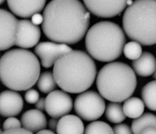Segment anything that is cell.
<instances>
[{
    "label": "cell",
    "instance_id": "2",
    "mask_svg": "<svg viewBox=\"0 0 156 134\" xmlns=\"http://www.w3.org/2000/svg\"><path fill=\"white\" fill-rule=\"evenodd\" d=\"M53 73L57 84L64 91L81 93L93 84L97 68L94 61L87 53L72 50L57 60Z\"/></svg>",
    "mask_w": 156,
    "mask_h": 134
},
{
    "label": "cell",
    "instance_id": "3",
    "mask_svg": "<svg viewBox=\"0 0 156 134\" xmlns=\"http://www.w3.org/2000/svg\"><path fill=\"white\" fill-rule=\"evenodd\" d=\"M40 71L37 57L27 49H11L0 59V80L5 87L13 90L31 89L36 83Z\"/></svg>",
    "mask_w": 156,
    "mask_h": 134
},
{
    "label": "cell",
    "instance_id": "9",
    "mask_svg": "<svg viewBox=\"0 0 156 134\" xmlns=\"http://www.w3.org/2000/svg\"><path fill=\"white\" fill-rule=\"evenodd\" d=\"M18 21L12 13L0 9V51L7 50L15 45Z\"/></svg>",
    "mask_w": 156,
    "mask_h": 134
},
{
    "label": "cell",
    "instance_id": "31",
    "mask_svg": "<svg viewBox=\"0 0 156 134\" xmlns=\"http://www.w3.org/2000/svg\"><path fill=\"white\" fill-rule=\"evenodd\" d=\"M35 107L37 110L43 111L45 110V99L44 98H39L35 103Z\"/></svg>",
    "mask_w": 156,
    "mask_h": 134
},
{
    "label": "cell",
    "instance_id": "34",
    "mask_svg": "<svg viewBox=\"0 0 156 134\" xmlns=\"http://www.w3.org/2000/svg\"><path fill=\"white\" fill-rule=\"evenodd\" d=\"M133 0H127L126 1V5L130 6V5H131L133 4Z\"/></svg>",
    "mask_w": 156,
    "mask_h": 134
},
{
    "label": "cell",
    "instance_id": "1",
    "mask_svg": "<svg viewBox=\"0 0 156 134\" xmlns=\"http://www.w3.org/2000/svg\"><path fill=\"white\" fill-rule=\"evenodd\" d=\"M42 29L51 41L75 44L86 34L90 13L79 0H52L43 12Z\"/></svg>",
    "mask_w": 156,
    "mask_h": 134
},
{
    "label": "cell",
    "instance_id": "12",
    "mask_svg": "<svg viewBox=\"0 0 156 134\" xmlns=\"http://www.w3.org/2000/svg\"><path fill=\"white\" fill-rule=\"evenodd\" d=\"M41 34L39 26L34 24L30 20H19L15 45L21 48H32L37 44Z\"/></svg>",
    "mask_w": 156,
    "mask_h": 134
},
{
    "label": "cell",
    "instance_id": "32",
    "mask_svg": "<svg viewBox=\"0 0 156 134\" xmlns=\"http://www.w3.org/2000/svg\"><path fill=\"white\" fill-rule=\"evenodd\" d=\"M141 134H156V128L155 127H148L144 130Z\"/></svg>",
    "mask_w": 156,
    "mask_h": 134
},
{
    "label": "cell",
    "instance_id": "7",
    "mask_svg": "<svg viewBox=\"0 0 156 134\" xmlns=\"http://www.w3.org/2000/svg\"><path fill=\"white\" fill-rule=\"evenodd\" d=\"M76 113L81 119L93 122L105 112V103L101 94L95 91H85L77 96L74 103Z\"/></svg>",
    "mask_w": 156,
    "mask_h": 134
},
{
    "label": "cell",
    "instance_id": "14",
    "mask_svg": "<svg viewBox=\"0 0 156 134\" xmlns=\"http://www.w3.org/2000/svg\"><path fill=\"white\" fill-rule=\"evenodd\" d=\"M46 0H7L11 12L22 18H30L34 14L41 12Z\"/></svg>",
    "mask_w": 156,
    "mask_h": 134
},
{
    "label": "cell",
    "instance_id": "24",
    "mask_svg": "<svg viewBox=\"0 0 156 134\" xmlns=\"http://www.w3.org/2000/svg\"><path fill=\"white\" fill-rule=\"evenodd\" d=\"M123 51L126 58L133 60L139 58L143 53L141 44L136 41H132L125 45Z\"/></svg>",
    "mask_w": 156,
    "mask_h": 134
},
{
    "label": "cell",
    "instance_id": "25",
    "mask_svg": "<svg viewBox=\"0 0 156 134\" xmlns=\"http://www.w3.org/2000/svg\"><path fill=\"white\" fill-rule=\"evenodd\" d=\"M21 126V122L19 120L14 117H10L5 121L3 124V129L4 131H5L13 128H20Z\"/></svg>",
    "mask_w": 156,
    "mask_h": 134
},
{
    "label": "cell",
    "instance_id": "27",
    "mask_svg": "<svg viewBox=\"0 0 156 134\" xmlns=\"http://www.w3.org/2000/svg\"><path fill=\"white\" fill-rule=\"evenodd\" d=\"M114 134H133L132 128L126 124H119L113 128Z\"/></svg>",
    "mask_w": 156,
    "mask_h": 134
},
{
    "label": "cell",
    "instance_id": "15",
    "mask_svg": "<svg viewBox=\"0 0 156 134\" xmlns=\"http://www.w3.org/2000/svg\"><path fill=\"white\" fill-rule=\"evenodd\" d=\"M20 122L23 128L33 133L45 130L48 125L45 115L37 109L28 110L24 113L21 116Z\"/></svg>",
    "mask_w": 156,
    "mask_h": 134
},
{
    "label": "cell",
    "instance_id": "35",
    "mask_svg": "<svg viewBox=\"0 0 156 134\" xmlns=\"http://www.w3.org/2000/svg\"><path fill=\"white\" fill-rule=\"evenodd\" d=\"M153 78H154V79H156V70H155V71L154 72V73H153Z\"/></svg>",
    "mask_w": 156,
    "mask_h": 134
},
{
    "label": "cell",
    "instance_id": "19",
    "mask_svg": "<svg viewBox=\"0 0 156 134\" xmlns=\"http://www.w3.org/2000/svg\"><path fill=\"white\" fill-rule=\"evenodd\" d=\"M156 128V116L151 113H145L133 121L132 129L133 134H141L148 127Z\"/></svg>",
    "mask_w": 156,
    "mask_h": 134
},
{
    "label": "cell",
    "instance_id": "22",
    "mask_svg": "<svg viewBox=\"0 0 156 134\" xmlns=\"http://www.w3.org/2000/svg\"><path fill=\"white\" fill-rule=\"evenodd\" d=\"M37 83L39 90L45 94L55 90L57 85L54 74L50 71L44 72L40 74Z\"/></svg>",
    "mask_w": 156,
    "mask_h": 134
},
{
    "label": "cell",
    "instance_id": "23",
    "mask_svg": "<svg viewBox=\"0 0 156 134\" xmlns=\"http://www.w3.org/2000/svg\"><path fill=\"white\" fill-rule=\"evenodd\" d=\"M83 134H114L109 125L101 121L90 123L84 129Z\"/></svg>",
    "mask_w": 156,
    "mask_h": 134
},
{
    "label": "cell",
    "instance_id": "28",
    "mask_svg": "<svg viewBox=\"0 0 156 134\" xmlns=\"http://www.w3.org/2000/svg\"><path fill=\"white\" fill-rule=\"evenodd\" d=\"M1 134H33V133L23 128H16L5 130Z\"/></svg>",
    "mask_w": 156,
    "mask_h": 134
},
{
    "label": "cell",
    "instance_id": "29",
    "mask_svg": "<svg viewBox=\"0 0 156 134\" xmlns=\"http://www.w3.org/2000/svg\"><path fill=\"white\" fill-rule=\"evenodd\" d=\"M58 119L57 118H52L49 119L48 123V128L49 130L53 132H56L57 127L58 123Z\"/></svg>",
    "mask_w": 156,
    "mask_h": 134
},
{
    "label": "cell",
    "instance_id": "26",
    "mask_svg": "<svg viewBox=\"0 0 156 134\" xmlns=\"http://www.w3.org/2000/svg\"><path fill=\"white\" fill-rule=\"evenodd\" d=\"M39 99V93L34 89H29L25 94L26 101L30 104H34Z\"/></svg>",
    "mask_w": 156,
    "mask_h": 134
},
{
    "label": "cell",
    "instance_id": "10",
    "mask_svg": "<svg viewBox=\"0 0 156 134\" xmlns=\"http://www.w3.org/2000/svg\"><path fill=\"white\" fill-rule=\"evenodd\" d=\"M127 0H83L86 8L93 14L102 18H111L125 9Z\"/></svg>",
    "mask_w": 156,
    "mask_h": 134
},
{
    "label": "cell",
    "instance_id": "37",
    "mask_svg": "<svg viewBox=\"0 0 156 134\" xmlns=\"http://www.w3.org/2000/svg\"><path fill=\"white\" fill-rule=\"evenodd\" d=\"M2 130H1V129H0V134H2Z\"/></svg>",
    "mask_w": 156,
    "mask_h": 134
},
{
    "label": "cell",
    "instance_id": "33",
    "mask_svg": "<svg viewBox=\"0 0 156 134\" xmlns=\"http://www.w3.org/2000/svg\"><path fill=\"white\" fill-rule=\"evenodd\" d=\"M36 134H56L55 132H52L49 130H43L38 132L36 133Z\"/></svg>",
    "mask_w": 156,
    "mask_h": 134
},
{
    "label": "cell",
    "instance_id": "11",
    "mask_svg": "<svg viewBox=\"0 0 156 134\" xmlns=\"http://www.w3.org/2000/svg\"><path fill=\"white\" fill-rule=\"evenodd\" d=\"M71 50L72 48L67 44L50 42H41L34 48L35 53L41 60L42 66L47 69L53 66L61 56Z\"/></svg>",
    "mask_w": 156,
    "mask_h": 134
},
{
    "label": "cell",
    "instance_id": "21",
    "mask_svg": "<svg viewBox=\"0 0 156 134\" xmlns=\"http://www.w3.org/2000/svg\"><path fill=\"white\" fill-rule=\"evenodd\" d=\"M142 98L147 107L156 111V80L147 83L142 89Z\"/></svg>",
    "mask_w": 156,
    "mask_h": 134
},
{
    "label": "cell",
    "instance_id": "30",
    "mask_svg": "<svg viewBox=\"0 0 156 134\" xmlns=\"http://www.w3.org/2000/svg\"><path fill=\"white\" fill-rule=\"evenodd\" d=\"M43 21H44L43 16L40 14L39 13L34 14L32 16V21L31 22L35 25H39L43 23Z\"/></svg>",
    "mask_w": 156,
    "mask_h": 134
},
{
    "label": "cell",
    "instance_id": "6",
    "mask_svg": "<svg viewBox=\"0 0 156 134\" xmlns=\"http://www.w3.org/2000/svg\"><path fill=\"white\" fill-rule=\"evenodd\" d=\"M125 33L144 46L156 44V0H136L126 10L122 19Z\"/></svg>",
    "mask_w": 156,
    "mask_h": 134
},
{
    "label": "cell",
    "instance_id": "13",
    "mask_svg": "<svg viewBox=\"0 0 156 134\" xmlns=\"http://www.w3.org/2000/svg\"><path fill=\"white\" fill-rule=\"evenodd\" d=\"M23 100L14 91H3L0 93V115L4 117L17 116L23 110Z\"/></svg>",
    "mask_w": 156,
    "mask_h": 134
},
{
    "label": "cell",
    "instance_id": "36",
    "mask_svg": "<svg viewBox=\"0 0 156 134\" xmlns=\"http://www.w3.org/2000/svg\"><path fill=\"white\" fill-rule=\"evenodd\" d=\"M5 2V0H0V5L2 4Z\"/></svg>",
    "mask_w": 156,
    "mask_h": 134
},
{
    "label": "cell",
    "instance_id": "5",
    "mask_svg": "<svg viewBox=\"0 0 156 134\" xmlns=\"http://www.w3.org/2000/svg\"><path fill=\"white\" fill-rule=\"evenodd\" d=\"M137 85L136 75L131 67L124 63L114 62L105 65L96 78V86L103 98L121 103L130 98Z\"/></svg>",
    "mask_w": 156,
    "mask_h": 134
},
{
    "label": "cell",
    "instance_id": "8",
    "mask_svg": "<svg viewBox=\"0 0 156 134\" xmlns=\"http://www.w3.org/2000/svg\"><path fill=\"white\" fill-rule=\"evenodd\" d=\"M73 100L65 91L55 90L45 98V111L53 118L59 119L68 115L73 108Z\"/></svg>",
    "mask_w": 156,
    "mask_h": 134
},
{
    "label": "cell",
    "instance_id": "20",
    "mask_svg": "<svg viewBox=\"0 0 156 134\" xmlns=\"http://www.w3.org/2000/svg\"><path fill=\"white\" fill-rule=\"evenodd\" d=\"M105 111L106 119L112 123H121L126 119L122 105L120 103H110L105 107Z\"/></svg>",
    "mask_w": 156,
    "mask_h": 134
},
{
    "label": "cell",
    "instance_id": "17",
    "mask_svg": "<svg viewBox=\"0 0 156 134\" xmlns=\"http://www.w3.org/2000/svg\"><path fill=\"white\" fill-rule=\"evenodd\" d=\"M132 67L137 75L148 77L156 70V58L150 52H144L139 58L132 62Z\"/></svg>",
    "mask_w": 156,
    "mask_h": 134
},
{
    "label": "cell",
    "instance_id": "16",
    "mask_svg": "<svg viewBox=\"0 0 156 134\" xmlns=\"http://www.w3.org/2000/svg\"><path fill=\"white\" fill-rule=\"evenodd\" d=\"M84 125L80 118L72 115H67L58 120L57 134H83Z\"/></svg>",
    "mask_w": 156,
    "mask_h": 134
},
{
    "label": "cell",
    "instance_id": "4",
    "mask_svg": "<svg viewBox=\"0 0 156 134\" xmlns=\"http://www.w3.org/2000/svg\"><path fill=\"white\" fill-rule=\"evenodd\" d=\"M126 41L123 31L118 25L101 21L87 31L85 44L87 52L93 58L100 62H109L121 56Z\"/></svg>",
    "mask_w": 156,
    "mask_h": 134
},
{
    "label": "cell",
    "instance_id": "38",
    "mask_svg": "<svg viewBox=\"0 0 156 134\" xmlns=\"http://www.w3.org/2000/svg\"><path fill=\"white\" fill-rule=\"evenodd\" d=\"M0 57H1V55H0ZM0 59H1V58H0Z\"/></svg>",
    "mask_w": 156,
    "mask_h": 134
},
{
    "label": "cell",
    "instance_id": "18",
    "mask_svg": "<svg viewBox=\"0 0 156 134\" xmlns=\"http://www.w3.org/2000/svg\"><path fill=\"white\" fill-rule=\"evenodd\" d=\"M123 109L126 117L131 119H136L144 113L145 104L143 101L139 98L131 97L125 101Z\"/></svg>",
    "mask_w": 156,
    "mask_h": 134
}]
</instances>
